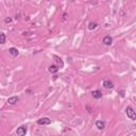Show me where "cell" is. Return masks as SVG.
<instances>
[{
    "label": "cell",
    "mask_w": 136,
    "mask_h": 136,
    "mask_svg": "<svg viewBox=\"0 0 136 136\" xmlns=\"http://www.w3.org/2000/svg\"><path fill=\"white\" fill-rule=\"evenodd\" d=\"M125 114H127V116L129 117L131 120H133V121L136 120V113L132 106H128L127 109H125Z\"/></svg>",
    "instance_id": "1"
},
{
    "label": "cell",
    "mask_w": 136,
    "mask_h": 136,
    "mask_svg": "<svg viewBox=\"0 0 136 136\" xmlns=\"http://www.w3.org/2000/svg\"><path fill=\"white\" fill-rule=\"evenodd\" d=\"M51 123V119L48 117H44L37 120V124L38 125H49Z\"/></svg>",
    "instance_id": "2"
},
{
    "label": "cell",
    "mask_w": 136,
    "mask_h": 136,
    "mask_svg": "<svg viewBox=\"0 0 136 136\" xmlns=\"http://www.w3.org/2000/svg\"><path fill=\"white\" fill-rule=\"evenodd\" d=\"M27 132H28V129H27V127H26V125H21V127H19L18 129L16 130V134L19 135V136L26 135V134H27Z\"/></svg>",
    "instance_id": "3"
},
{
    "label": "cell",
    "mask_w": 136,
    "mask_h": 136,
    "mask_svg": "<svg viewBox=\"0 0 136 136\" xmlns=\"http://www.w3.org/2000/svg\"><path fill=\"white\" fill-rule=\"evenodd\" d=\"M102 43H103L105 46H111L112 44H113V37L111 36V35H106V36L103 37Z\"/></svg>",
    "instance_id": "4"
},
{
    "label": "cell",
    "mask_w": 136,
    "mask_h": 136,
    "mask_svg": "<svg viewBox=\"0 0 136 136\" xmlns=\"http://www.w3.org/2000/svg\"><path fill=\"white\" fill-rule=\"evenodd\" d=\"M102 84H103L104 88H106V89H111L114 87V84H113V82L111 80H104Z\"/></svg>",
    "instance_id": "5"
},
{
    "label": "cell",
    "mask_w": 136,
    "mask_h": 136,
    "mask_svg": "<svg viewBox=\"0 0 136 136\" xmlns=\"http://www.w3.org/2000/svg\"><path fill=\"white\" fill-rule=\"evenodd\" d=\"M18 101H19V98H18V97H16V96H13V97H11V98L7 99V103H9L10 105L16 104Z\"/></svg>",
    "instance_id": "6"
},
{
    "label": "cell",
    "mask_w": 136,
    "mask_h": 136,
    "mask_svg": "<svg viewBox=\"0 0 136 136\" xmlns=\"http://www.w3.org/2000/svg\"><path fill=\"white\" fill-rule=\"evenodd\" d=\"M91 96L94 97L95 99H101L102 98V93H101V91H91Z\"/></svg>",
    "instance_id": "7"
},
{
    "label": "cell",
    "mask_w": 136,
    "mask_h": 136,
    "mask_svg": "<svg viewBox=\"0 0 136 136\" xmlns=\"http://www.w3.org/2000/svg\"><path fill=\"white\" fill-rule=\"evenodd\" d=\"M58 65H54V64H53V65H50L49 66V68H48V70H49V72L50 73H56L58 71Z\"/></svg>",
    "instance_id": "8"
},
{
    "label": "cell",
    "mask_w": 136,
    "mask_h": 136,
    "mask_svg": "<svg viewBox=\"0 0 136 136\" xmlns=\"http://www.w3.org/2000/svg\"><path fill=\"white\" fill-rule=\"evenodd\" d=\"M96 128L98 130H103L105 128V122L102 120H97L96 121Z\"/></svg>",
    "instance_id": "9"
},
{
    "label": "cell",
    "mask_w": 136,
    "mask_h": 136,
    "mask_svg": "<svg viewBox=\"0 0 136 136\" xmlns=\"http://www.w3.org/2000/svg\"><path fill=\"white\" fill-rule=\"evenodd\" d=\"M53 58H54V61L58 64V68H63V66H64V62H63L62 58H58V55H53Z\"/></svg>",
    "instance_id": "10"
},
{
    "label": "cell",
    "mask_w": 136,
    "mask_h": 136,
    "mask_svg": "<svg viewBox=\"0 0 136 136\" xmlns=\"http://www.w3.org/2000/svg\"><path fill=\"white\" fill-rule=\"evenodd\" d=\"M9 52H10V54H11L12 56H17V55L19 54V51L17 50V48H14V47L10 48V49H9Z\"/></svg>",
    "instance_id": "11"
},
{
    "label": "cell",
    "mask_w": 136,
    "mask_h": 136,
    "mask_svg": "<svg viewBox=\"0 0 136 136\" xmlns=\"http://www.w3.org/2000/svg\"><path fill=\"white\" fill-rule=\"evenodd\" d=\"M97 27H98V25H97V22L91 21V22H89V24H88V30H91V31H93V30H95Z\"/></svg>",
    "instance_id": "12"
},
{
    "label": "cell",
    "mask_w": 136,
    "mask_h": 136,
    "mask_svg": "<svg viewBox=\"0 0 136 136\" xmlns=\"http://www.w3.org/2000/svg\"><path fill=\"white\" fill-rule=\"evenodd\" d=\"M6 34L4 33H0V44H4L6 43Z\"/></svg>",
    "instance_id": "13"
},
{
    "label": "cell",
    "mask_w": 136,
    "mask_h": 136,
    "mask_svg": "<svg viewBox=\"0 0 136 136\" xmlns=\"http://www.w3.org/2000/svg\"><path fill=\"white\" fill-rule=\"evenodd\" d=\"M11 21H12L11 18H6V22H11Z\"/></svg>",
    "instance_id": "14"
}]
</instances>
